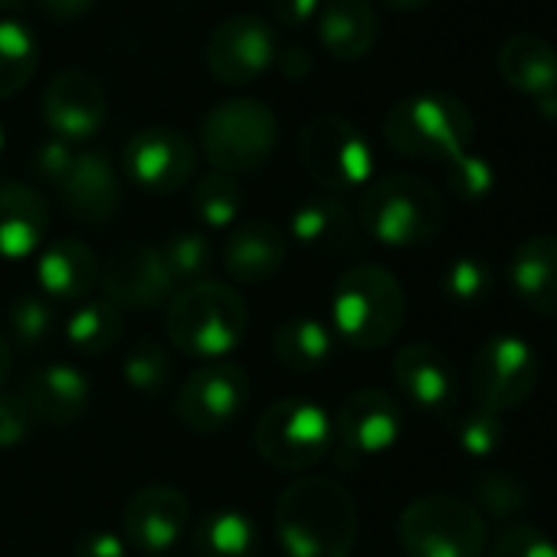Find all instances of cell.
Here are the masks:
<instances>
[{
    "mask_svg": "<svg viewBox=\"0 0 557 557\" xmlns=\"http://www.w3.org/2000/svg\"><path fill=\"white\" fill-rule=\"evenodd\" d=\"M272 355L278 358V364L296 374H315L332 361L335 335L319 319L296 315L272 332Z\"/></svg>",
    "mask_w": 557,
    "mask_h": 557,
    "instance_id": "obj_28",
    "label": "cell"
},
{
    "mask_svg": "<svg viewBox=\"0 0 557 557\" xmlns=\"http://www.w3.org/2000/svg\"><path fill=\"white\" fill-rule=\"evenodd\" d=\"M73 161H76V151H73V145L63 141V138H47V141H40L37 151H34V171H37V177L47 181V184H57V187H60L63 177L70 174Z\"/></svg>",
    "mask_w": 557,
    "mask_h": 557,
    "instance_id": "obj_42",
    "label": "cell"
},
{
    "mask_svg": "<svg viewBox=\"0 0 557 557\" xmlns=\"http://www.w3.org/2000/svg\"><path fill=\"white\" fill-rule=\"evenodd\" d=\"M125 174L148 194H174L187 187L197 171L194 141L168 125H148L125 145Z\"/></svg>",
    "mask_w": 557,
    "mask_h": 557,
    "instance_id": "obj_14",
    "label": "cell"
},
{
    "mask_svg": "<svg viewBox=\"0 0 557 557\" xmlns=\"http://www.w3.org/2000/svg\"><path fill=\"white\" fill-rule=\"evenodd\" d=\"M102 293L109 302H115L122 312L125 309H158L161 302H171L174 283L158 256V246L148 243H125L119 246L102 275Z\"/></svg>",
    "mask_w": 557,
    "mask_h": 557,
    "instance_id": "obj_16",
    "label": "cell"
},
{
    "mask_svg": "<svg viewBox=\"0 0 557 557\" xmlns=\"http://www.w3.org/2000/svg\"><path fill=\"white\" fill-rule=\"evenodd\" d=\"M40 66V47L30 27L0 21V99L21 96Z\"/></svg>",
    "mask_w": 557,
    "mask_h": 557,
    "instance_id": "obj_31",
    "label": "cell"
},
{
    "mask_svg": "<svg viewBox=\"0 0 557 557\" xmlns=\"http://www.w3.org/2000/svg\"><path fill=\"white\" fill-rule=\"evenodd\" d=\"M404 319L407 296L391 269L361 262L338 275L332 289V329L345 345L377 351L400 335Z\"/></svg>",
    "mask_w": 557,
    "mask_h": 557,
    "instance_id": "obj_2",
    "label": "cell"
},
{
    "mask_svg": "<svg viewBox=\"0 0 557 557\" xmlns=\"http://www.w3.org/2000/svg\"><path fill=\"white\" fill-rule=\"evenodd\" d=\"M541 381V361L534 348L518 335H492L479 345L469 364V387L479 410L508 413L528 404Z\"/></svg>",
    "mask_w": 557,
    "mask_h": 557,
    "instance_id": "obj_10",
    "label": "cell"
},
{
    "mask_svg": "<svg viewBox=\"0 0 557 557\" xmlns=\"http://www.w3.org/2000/svg\"><path fill=\"white\" fill-rule=\"evenodd\" d=\"M171 374H174L171 355L158 342H138L125 355V364H122V377H125L128 391H135L141 397L164 394V387L171 384Z\"/></svg>",
    "mask_w": 557,
    "mask_h": 557,
    "instance_id": "obj_36",
    "label": "cell"
},
{
    "mask_svg": "<svg viewBox=\"0 0 557 557\" xmlns=\"http://www.w3.org/2000/svg\"><path fill=\"white\" fill-rule=\"evenodd\" d=\"M488 557H557V541L528 521H511L495 534Z\"/></svg>",
    "mask_w": 557,
    "mask_h": 557,
    "instance_id": "obj_40",
    "label": "cell"
},
{
    "mask_svg": "<svg viewBox=\"0 0 557 557\" xmlns=\"http://www.w3.org/2000/svg\"><path fill=\"white\" fill-rule=\"evenodd\" d=\"M443 181H446L453 197H459L466 203H475V200L492 194L495 171H492V164L482 154L462 151V154H456V158H449L443 164Z\"/></svg>",
    "mask_w": 557,
    "mask_h": 557,
    "instance_id": "obj_38",
    "label": "cell"
},
{
    "mask_svg": "<svg viewBox=\"0 0 557 557\" xmlns=\"http://www.w3.org/2000/svg\"><path fill=\"white\" fill-rule=\"evenodd\" d=\"M53 306L47 296H34V293H24L17 299H11L8 306V315H4V332H8V342L24 348V351H37L50 342L53 335Z\"/></svg>",
    "mask_w": 557,
    "mask_h": 557,
    "instance_id": "obj_35",
    "label": "cell"
},
{
    "mask_svg": "<svg viewBox=\"0 0 557 557\" xmlns=\"http://www.w3.org/2000/svg\"><path fill=\"white\" fill-rule=\"evenodd\" d=\"M40 109L53 138H63L70 145L92 138L109 119V99L102 83L83 70H63L60 76H53Z\"/></svg>",
    "mask_w": 557,
    "mask_h": 557,
    "instance_id": "obj_17",
    "label": "cell"
},
{
    "mask_svg": "<svg viewBox=\"0 0 557 557\" xmlns=\"http://www.w3.org/2000/svg\"><path fill=\"white\" fill-rule=\"evenodd\" d=\"M358 223L381 246L413 249L436 239L446 223V203L443 194L417 174H384L364 187Z\"/></svg>",
    "mask_w": 557,
    "mask_h": 557,
    "instance_id": "obj_3",
    "label": "cell"
},
{
    "mask_svg": "<svg viewBox=\"0 0 557 557\" xmlns=\"http://www.w3.org/2000/svg\"><path fill=\"white\" fill-rule=\"evenodd\" d=\"M275 30L259 14H233L207 37L203 63L223 86H249L265 76L275 63Z\"/></svg>",
    "mask_w": 557,
    "mask_h": 557,
    "instance_id": "obj_11",
    "label": "cell"
},
{
    "mask_svg": "<svg viewBox=\"0 0 557 557\" xmlns=\"http://www.w3.org/2000/svg\"><path fill=\"white\" fill-rule=\"evenodd\" d=\"M440 286L453 306H479L492 296V286H495L492 265L479 256H459L446 265Z\"/></svg>",
    "mask_w": 557,
    "mask_h": 557,
    "instance_id": "obj_37",
    "label": "cell"
},
{
    "mask_svg": "<svg viewBox=\"0 0 557 557\" xmlns=\"http://www.w3.org/2000/svg\"><path fill=\"white\" fill-rule=\"evenodd\" d=\"M0 151H4V128H0Z\"/></svg>",
    "mask_w": 557,
    "mask_h": 557,
    "instance_id": "obj_50",
    "label": "cell"
},
{
    "mask_svg": "<svg viewBox=\"0 0 557 557\" xmlns=\"http://www.w3.org/2000/svg\"><path fill=\"white\" fill-rule=\"evenodd\" d=\"M40 4L57 21H79L92 11L96 0H40Z\"/></svg>",
    "mask_w": 557,
    "mask_h": 557,
    "instance_id": "obj_46",
    "label": "cell"
},
{
    "mask_svg": "<svg viewBox=\"0 0 557 557\" xmlns=\"http://www.w3.org/2000/svg\"><path fill=\"white\" fill-rule=\"evenodd\" d=\"M125 335V312L102 299H86L73 309V315L63 325V338L73 351L86 355V358H99L106 351H112Z\"/></svg>",
    "mask_w": 557,
    "mask_h": 557,
    "instance_id": "obj_30",
    "label": "cell"
},
{
    "mask_svg": "<svg viewBox=\"0 0 557 557\" xmlns=\"http://www.w3.org/2000/svg\"><path fill=\"white\" fill-rule=\"evenodd\" d=\"M453 433H456L459 449H466L475 459L498 453L502 443H505V423H502V417L498 413H488V410H479V407L469 410L466 417H459L456 426H453Z\"/></svg>",
    "mask_w": 557,
    "mask_h": 557,
    "instance_id": "obj_39",
    "label": "cell"
},
{
    "mask_svg": "<svg viewBox=\"0 0 557 557\" xmlns=\"http://www.w3.org/2000/svg\"><path fill=\"white\" fill-rule=\"evenodd\" d=\"M158 256H161L174 286L177 283L190 286V283H200V278L207 275V269L213 262V246L197 230H177L158 246Z\"/></svg>",
    "mask_w": 557,
    "mask_h": 557,
    "instance_id": "obj_34",
    "label": "cell"
},
{
    "mask_svg": "<svg viewBox=\"0 0 557 557\" xmlns=\"http://www.w3.org/2000/svg\"><path fill=\"white\" fill-rule=\"evenodd\" d=\"M469 505L485 518H498V521H511L521 518L524 511H531V488L521 475L505 472V469H492V472H479L469 482Z\"/></svg>",
    "mask_w": 557,
    "mask_h": 557,
    "instance_id": "obj_32",
    "label": "cell"
},
{
    "mask_svg": "<svg viewBox=\"0 0 557 557\" xmlns=\"http://www.w3.org/2000/svg\"><path fill=\"white\" fill-rule=\"evenodd\" d=\"M190 210L210 230L233 226L239 220V213H243V187H239V181L233 174H223V171L203 174L190 190Z\"/></svg>",
    "mask_w": 557,
    "mask_h": 557,
    "instance_id": "obj_33",
    "label": "cell"
},
{
    "mask_svg": "<svg viewBox=\"0 0 557 557\" xmlns=\"http://www.w3.org/2000/svg\"><path fill=\"white\" fill-rule=\"evenodd\" d=\"M246 325L249 309L243 296L216 278H200V283L184 286L171 296L164 312L168 342L190 358L230 355L243 342Z\"/></svg>",
    "mask_w": 557,
    "mask_h": 557,
    "instance_id": "obj_4",
    "label": "cell"
},
{
    "mask_svg": "<svg viewBox=\"0 0 557 557\" xmlns=\"http://www.w3.org/2000/svg\"><path fill=\"white\" fill-rule=\"evenodd\" d=\"M63 207L83 223H109L122 207V184L112 161L102 151L76 154L70 174L60 184Z\"/></svg>",
    "mask_w": 557,
    "mask_h": 557,
    "instance_id": "obj_20",
    "label": "cell"
},
{
    "mask_svg": "<svg viewBox=\"0 0 557 557\" xmlns=\"http://www.w3.org/2000/svg\"><path fill=\"white\" fill-rule=\"evenodd\" d=\"M265 8L283 27H302L319 14L322 0H265Z\"/></svg>",
    "mask_w": 557,
    "mask_h": 557,
    "instance_id": "obj_44",
    "label": "cell"
},
{
    "mask_svg": "<svg viewBox=\"0 0 557 557\" xmlns=\"http://www.w3.org/2000/svg\"><path fill=\"white\" fill-rule=\"evenodd\" d=\"M387 8H394V11H423V8H430L433 0H384Z\"/></svg>",
    "mask_w": 557,
    "mask_h": 557,
    "instance_id": "obj_47",
    "label": "cell"
},
{
    "mask_svg": "<svg viewBox=\"0 0 557 557\" xmlns=\"http://www.w3.org/2000/svg\"><path fill=\"white\" fill-rule=\"evenodd\" d=\"M272 528L286 557H351L361 518L338 479L302 475L278 495Z\"/></svg>",
    "mask_w": 557,
    "mask_h": 557,
    "instance_id": "obj_1",
    "label": "cell"
},
{
    "mask_svg": "<svg viewBox=\"0 0 557 557\" xmlns=\"http://www.w3.org/2000/svg\"><path fill=\"white\" fill-rule=\"evenodd\" d=\"M24 400L34 410L37 423L47 426H73L89 410V377L73 364H44L24 381Z\"/></svg>",
    "mask_w": 557,
    "mask_h": 557,
    "instance_id": "obj_21",
    "label": "cell"
},
{
    "mask_svg": "<svg viewBox=\"0 0 557 557\" xmlns=\"http://www.w3.org/2000/svg\"><path fill=\"white\" fill-rule=\"evenodd\" d=\"M394 384L410 404L430 413L449 410L459 394L453 361L430 342H410L394 355Z\"/></svg>",
    "mask_w": 557,
    "mask_h": 557,
    "instance_id": "obj_18",
    "label": "cell"
},
{
    "mask_svg": "<svg viewBox=\"0 0 557 557\" xmlns=\"http://www.w3.org/2000/svg\"><path fill=\"white\" fill-rule=\"evenodd\" d=\"M190 528V502L174 485L138 488L122 511V537L128 550L145 557L171 554Z\"/></svg>",
    "mask_w": 557,
    "mask_h": 557,
    "instance_id": "obj_13",
    "label": "cell"
},
{
    "mask_svg": "<svg viewBox=\"0 0 557 557\" xmlns=\"http://www.w3.org/2000/svg\"><path fill=\"white\" fill-rule=\"evenodd\" d=\"M332 426H335V446L351 459L381 456L397 446L404 433V410L391 394L364 387L345 397Z\"/></svg>",
    "mask_w": 557,
    "mask_h": 557,
    "instance_id": "obj_15",
    "label": "cell"
},
{
    "mask_svg": "<svg viewBox=\"0 0 557 557\" xmlns=\"http://www.w3.org/2000/svg\"><path fill=\"white\" fill-rule=\"evenodd\" d=\"M278 145V119L259 99H226L216 102L200 122V148L213 171L252 174L259 171Z\"/></svg>",
    "mask_w": 557,
    "mask_h": 557,
    "instance_id": "obj_6",
    "label": "cell"
},
{
    "mask_svg": "<svg viewBox=\"0 0 557 557\" xmlns=\"http://www.w3.org/2000/svg\"><path fill=\"white\" fill-rule=\"evenodd\" d=\"M289 256V236L272 220H246L230 230L223 243V269L230 278L259 286L278 275Z\"/></svg>",
    "mask_w": 557,
    "mask_h": 557,
    "instance_id": "obj_19",
    "label": "cell"
},
{
    "mask_svg": "<svg viewBox=\"0 0 557 557\" xmlns=\"http://www.w3.org/2000/svg\"><path fill=\"white\" fill-rule=\"evenodd\" d=\"M397 537L407 557H482L488 528L469 502L430 492L400 511Z\"/></svg>",
    "mask_w": 557,
    "mask_h": 557,
    "instance_id": "obj_7",
    "label": "cell"
},
{
    "mask_svg": "<svg viewBox=\"0 0 557 557\" xmlns=\"http://www.w3.org/2000/svg\"><path fill=\"white\" fill-rule=\"evenodd\" d=\"M252 446L272 469L302 472L335 449V426L319 404L306 397H283L269 404L256 420Z\"/></svg>",
    "mask_w": 557,
    "mask_h": 557,
    "instance_id": "obj_8",
    "label": "cell"
},
{
    "mask_svg": "<svg viewBox=\"0 0 557 557\" xmlns=\"http://www.w3.org/2000/svg\"><path fill=\"white\" fill-rule=\"evenodd\" d=\"M256 521L239 508H216L190 528L194 557H256Z\"/></svg>",
    "mask_w": 557,
    "mask_h": 557,
    "instance_id": "obj_29",
    "label": "cell"
},
{
    "mask_svg": "<svg viewBox=\"0 0 557 557\" xmlns=\"http://www.w3.org/2000/svg\"><path fill=\"white\" fill-rule=\"evenodd\" d=\"M275 66H278V73H283L286 79H306L315 70V60H312V50L309 47L293 44V47L275 53Z\"/></svg>",
    "mask_w": 557,
    "mask_h": 557,
    "instance_id": "obj_45",
    "label": "cell"
},
{
    "mask_svg": "<svg viewBox=\"0 0 557 557\" xmlns=\"http://www.w3.org/2000/svg\"><path fill=\"white\" fill-rule=\"evenodd\" d=\"M50 230V203L30 184H0V259L21 262L34 256Z\"/></svg>",
    "mask_w": 557,
    "mask_h": 557,
    "instance_id": "obj_25",
    "label": "cell"
},
{
    "mask_svg": "<svg viewBox=\"0 0 557 557\" xmlns=\"http://www.w3.org/2000/svg\"><path fill=\"white\" fill-rule=\"evenodd\" d=\"M102 275L99 256L73 236L50 243L37 259V286L50 302H86Z\"/></svg>",
    "mask_w": 557,
    "mask_h": 557,
    "instance_id": "obj_22",
    "label": "cell"
},
{
    "mask_svg": "<svg viewBox=\"0 0 557 557\" xmlns=\"http://www.w3.org/2000/svg\"><path fill=\"white\" fill-rule=\"evenodd\" d=\"M381 37V17L371 0H322L319 40L342 63L364 60Z\"/></svg>",
    "mask_w": 557,
    "mask_h": 557,
    "instance_id": "obj_26",
    "label": "cell"
},
{
    "mask_svg": "<svg viewBox=\"0 0 557 557\" xmlns=\"http://www.w3.org/2000/svg\"><path fill=\"white\" fill-rule=\"evenodd\" d=\"M299 161H302L306 174L332 194L368 187L371 174H374L371 141L351 119L335 115V112L312 115L302 125Z\"/></svg>",
    "mask_w": 557,
    "mask_h": 557,
    "instance_id": "obj_9",
    "label": "cell"
},
{
    "mask_svg": "<svg viewBox=\"0 0 557 557\" xmlns=\"http://www.w3.org/2000/svg\"><path fill=\"white\" fill-rule=\"evenodd\" d=\"M508 278L534 315L557 319V233L524 236L508 259Z\"/></svg>",
    "mask_w": 557,
    "mask_h": 557,
    "instance_id": "obj_24",
    "label": "cell"
},
{
    "mask_svg": "<svg viewBox=\"0 0 557 557\" xmlns=\"http://www.w3.org/2000/svg\"><path fill=\"white\" fill-rule=\"evenodd\" d=\"M17 4H24V0H0V11H11V8H17Z\"/></svg>",
    "mask_w": 557,
    "mask_h": 557,
    "instance_id": "obj_49",
    "label": "cell"
},
{
    "mask_svg": "<svg viewBox=\"0 0 557 557\" xmlns=\"http://www.w3.org/2000/svg\"><path fill=\"white\" fill-rule=\"evenodd\" d=\"M498 76L508 89L537 102L557 89V50L537 34H515L498 50Z\"/></svg>",
    "mask_w": 557,
    "mask_h": 557,
    "instance_id": "obj_27",
    "label": "cell"
},
{
    "mask_svg": "<svg viewBox=\"0 0 557 557\" xmlns=\"http://www.w3.org/2000/svg\"><path fill=\"white\" fill-rule=\"evenodd\" d=\"M293 239L319 256H345L361 249V223L338 197H309L289 216Z\"/></svg>",
    "mask_w": 557,
    "mask_h": 557,
    "instance_id": "obj_23",
    "label": "cell"
},
{
    "mask_svg": "<svg viewBox=\"0 0 557 557\" xmlns=\"http://www.w3.org/2000/svg\"><path fill=\"white\" fill-rule=\"evenodd\" d=\"M73 557H128V544L115 531H89L76 541Z\"/></svg>",
    "mask_w": 557,
    "mask_h": 557,
    "instance_id": "obj_43",
    "label": "cell"
},
{
    "mask_svg": "<svg viewBox=\"0 0 557 557\" xmlns=\"http://www.w3.org/2000/svg\"><path fill=\"white\" fill-rule=\"evenodd\" d=\"M8 374H11V348H8L4 335H0V387H4Z\"/></svg>",
    "mask_w": 557,
    "mask_h": 557,
    "instance_id": "obj_48",
    "label": "cell"
},
{
    "mask_svg": "<svg viewBox=\"0 0 557 557\" xmlns=\"http://www.w3.org/2000/svg\"><path fill=\"white\" fill-rule=\"evenodd\" d=\"M384 138L400 158L446 164L449 158L469 151L475 119L466 102L449 92H417L387 112Z\"/></svg>",
    "mask_w": 557,
    "mask_h": 557,
    "instance_id": "obj_5",
    "label": "cell"
},
{
    "mask_svg": "<svg viewBox=\"0 0 557 557\" xmlns=\"http://www.w3.org/2000/svg\"><path fill=\"white\" fill-rule=\"evenodd\" d=\"M37 426L34 410L27 407L24 394L0 391V449H17L30 440Z\"/></svg>",
    "mask_w": 557,
    "mask_h": 557,
    "instance_id": "obj_41",
    "label": "cell"
},
{
    "mask_svg": "<svg viewBox=\"0 0 557 557\" xmlns=\"http://www.w3.org/2000/svg\"><path fill=\"white\" fill-rule=\"evenodd\" d=\"M249 404V377L236 364L197 368L174 397V417L194 433H220L233 426Z\"/></svg>",
    "mask_w": 557,
    "mask_h": 557,
    "instance_id": "obj_12",
    "label": "cell"
}]
</instances>
